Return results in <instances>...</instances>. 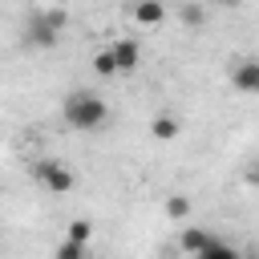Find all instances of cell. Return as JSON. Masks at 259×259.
Segmentation results:
<instances>
[{"instance_id": "6da1fadb", "label": "cell", "mask_w": 259, "mask_h": 259, "mask_svg": "<svg viewBox=\"0 0 259 259\" xmlns=\"http://www.w3.org/2000/svg\"><path fill=\"white\" fill-rule=\"evenodd\" d=\"M61 117H65V125L77 130V134H97V130L109 121V105H105V97H97L93 89H73V93L65 97V105H61Z\"/></svg>"}, {"instance_id": "7a4b0ae2", "label": "cell", "mask_w": 259, "mask_h": 259, "mask_svg": "<svg viewBox=\"0 0 259 259\" xmlns=\"http://www.w3.org/2000/svg\"><path fill=\"white\" fill-rule=\"evenodd\" d=\"M65 28H69V12L65 8H36L28 16V24H24V45L28 49H53Z\"/></svg>"}, {"instance_id": "3957f363", "label": "cell", "mask_w": 259, "mask_h": 259, "mask_svg": "<svg viewBox=\"0 0 259 259\" xmlns=\"http://www.w3.org/2000/svg\"><path fill=\"white\" fill-rule=\"evenodd\" d=\"M32 178L49 190V194H69L73 190V170L57 158H36L32 162Z\"/></svg>"}, {"instance_id": "277c9868", "label": "cell", "mask_w": 259, "mask_h": 259, "mask_svg": "<svg viewBox=\"0 0 259 259\" xmlns=\"http://www.w3.org/2000/svg\"><path fill=\"white\" fill-rule=\"evenodd\" d=\"M109 57H113V69H117V73H134V69H138V61H142V45L125 36V40L109 45Z\"/></svg>"}, {"instance_id": "5b68a950", "label": "cell", "mask_w": 259, "mask_h": 259, "mask_svg": "<svg viewBox=\"0 0 259 259\" xmlns=\"http://www.w3.org/2000/svg\"><path fill=\"white\" fill-rule=\"evenodd\" d=\"M231 85L239 93H259V61L255 57H243L235 69H231Z\"/></svg>"}, {"instance_id": "8992f818", "label": "cell", "mask_w": 259, "mask_h": 259, "mask_svg": "<svg viewBox=\"0 0 259 259\" xmlns=\"http://www.w3.org/2000/svg\"><path fill=\"white\" fill-rule=\"evenodd\" d=\"M134 20L142 28H154V24L166 20V4L162 0H134Z\"/></svg>"}, {"instance_id": "52a82bcc", "label": "cell", "mask_w": 259, "mask_h": 259, "mask_svg": "<svg viewBox=\"0 0 259 259\" xmlns=\"http://www.w3.org/2000/svg\"><path fill=\"white\" fill-rule=\"evenodd\" d=\"M210 239H214V235H210L206 227H182V235H178V247H182V251L194 259V255H198V251H202Z\"/></svg>"}, {"instance_id": "ba28073f", "label": "cell", "mask_w": 259, "mask_h": 259, "mask_svg": "<svg viewBox=\"0 0 259 259\" xmlns=\"http://www.w3.org/2000/svg\"><path fill=\"white\" fill-rule=\"evenodd\" d=\"M194 259H243V251H239V247H231V243H223V239H210Z\"/></svg>"}, {"instance_id": "9c48e42d", "label": "cell", "mask_w": 259, "mask_h": 259, "mask_svg": "<svg viewBox=\"0 0 259 259\" xmlns=\"http://www.w3.org/2000/svg\"><path fill=\"white\" fill-rule=\"evenodd\" d=\"M150 134H154L158 142H170V138H178V121L166 117V113H158V117L150 121Z\"/></svg>"}, {"instance_id": "30bf717a", "label": "cell", "mask_w": 259, "mask_h": 259, "mask_svg": "<svg viewBox=\"0 0 259 259\" xmlns=\"http://www.w3.org/2000/svg\"><path fill=\"white\" fill-rule=\"evenodd\" d=\"M65 239H69V243H81V247H85V243L93 239V223H89V219H73V223H69V235H65Z\"/></svg>"}, {"instance_id": "8fae6325", "label": "cell", "mask_w": 259, "mask_h": 259, "mask_svg": "<svg viewBox=\"0 0 259 259\" xmlns=\"http://www.w3.org/2000/svg\"><path fill=\"white\" fill-rule=\"evenodd\" d=\"M166 214H170V219H186V214H190V198H186V194H170V198H166Z\"/></svg>"}, {"instance_id": "7c38bea8", "label": "cell", "mask_w": 259, "mask_h": 259, "mask_svg": "<svg viewBox=\"0 0 259 259\" xmlns=\"http://www.w3.org/2000/svg\"><path fill=\"white\" fill-rule=\"evenodd\" d=\"M53 259H85V247H81V243L61 239V243H57V251H53Z\"/></svg>"}, {"instance_id": "4fadbf2b", "label": "cell", "mask_w": 259, "mask_h": 259, "mask_svg": "<svg viewBox=\"0 0 259 259\" xmlns=\"http://www.w3.org/2000/svg\"><path fill=\"white\" fill-rule=\"evenodd\" d=\"M93 69H97V77H113L117 69H113V57H109V49H101L97 57H93Z\"/></svg>"}, {"instance_id": "5bb4252c", "label": "cell", "mask_w": 259, "mask_h": 259, "mask_svg": "<svg viewBox=\"0 0 259 259\" xmlns=\"http://www.w3.org/2000/svg\"><path fill=\"white\" fill-rule=\"evenodd\" d=\"M182 20H186V24H202V8L186 4V8H182Z\"/></svg>"}, {"instance_id": "9a60e30c", "label": "cell", "mask_w": 259, "mask_h": 259, "mask_svg": "<svg viewBox=\"0 0 259 259\" xmlns=\"http://www.w3.org/2000/svg\"><path fill=\"white\" fill-rule=\"evenodd\" d=\"M210 4H227V8H235V4H243V0H210Z\"/></svg>"}]
</instances>
